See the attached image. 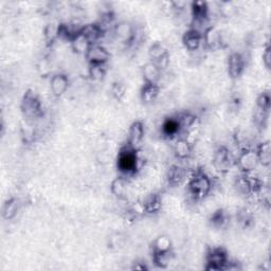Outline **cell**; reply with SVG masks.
<instances>
[{
	"label": "cell",
	"instance_id": "7c38bea8",
	"mask_svg": "<svg viewBox=\"0 0 271 271\" xmlns=\"http://www.w3.org/2000/svg\"><path fill=\"white\" fill-rule=\"evenodd\" d=\"M114 35L118 42L127 45L134 39V30L128 22L123 21L116 24L114 29Z\"/></svg>",
	"mask_w": 271,
	"mask_h": 271
},
{
	"label": "cell",
	"instance_id": "ffe728a7",
	"mask_svg": "<svg viewBox=\"0 0 271 271\" xmlns=\"http://www.w3.org/2000/svg\"><path fill=\"white\" fill-rule=\"evenodd\" d=\"M182 130L179 117H172L164 121L162 125V132L167 137H175Z\"/></svg>",
	"mask_w": 271,
	"mask_h": 271
},
{
	"label": "cell",
	"instance_id": "83f0119b",
	"mask_svg": "<svg viewBox=\"0 0 271 271\" xmlns=\"http://www.w3.org/2000/svg\"><path fill=\"white\" fill-rule=\"evenodd\" d=\"M270 95L268 92H263L258 95L256 100V107L258 110H262L264 113H269L270 110Z\"/></svg>",
	"mask_w": 271,
	"mask_h": 271
},
{
	"label": "cell",
	"instance_id": "8992f818",
	"mask_svg": "<svg viewBox=\"0 0 271 271\" xmlns=\"http://www.w3.org/2000/svg\"><path fill=\"white\" fill-rule=\"evenodd\" d=\"M86 59L89 65H106L110 59V53L108 49L100 44L92 45L87 53L85 54Z\"/></svg>",
	"mask_w": 271,
	"mask_h": 271
},
{
	"label": "cell",
	"instance_id": "2e32d148",
	"mask_svg": "<svg viewBox=\"0 0 271 271\" xmlns=\"http://www.w3.org/2000/svg\"><path fill=\"white\" fill-rule=\"evenodd\" d=\"M174 154L180 160H187L192 155V144L188 139L180 138L174 144Z\"/></svg>",
	"mask_w": 271,
	"mask_h": 271
},
{
	"label": "cell",
	"instance_id": "4316f807",
	"mask_svg": "<svg viewBox=\"0 0 271 271\" xmlns=\"http://www.w3.org/2000/svg\"><path fill=\"white\" fill-rule=\"evenodd\" d=\"M106 65H89V77L93 81H100L105 77Z\"/></svg>",
	"mask_w": 271,
	"mask_h": 271
},
{
	"label": "cell",
	"instance_id": "d6986e66",
	"mask_svg": "<svg viewBox=\"0 0 271 271\" xmlns=\"http://www.w3.org/2000/svg\"><path fill=\"white\" fill-rule=\"evenodd\" d=\"M255 152L257 155L258 163L265 167L269 166L271 163V147H270L269 141L262 142L260 145L257 146Z\"/></svg>",
	"mask_w": 271,
	"mask_h": 271
},
{
	"label": "cell",
	"instance_id": "6da1fadb",
	"mask_svg": "<svg viewBox=\"0 0 271 271\" xmlns=\"http://www.w3.org/2000/svg\"><path fill=\"white\" fill-rule=\"evenodd\" d=\"M189 194L195 200H201L210 194L212 190V181L205 172L197 171L191 176L189 183Z\"/></svg>",
	"mask_w": 271,
	"mask_h": 271
},
{
	"label": "cell",
	"instance_id": "f546056e",
	"mask_svg": "<svg viewBox=\"0 0 271 271\" xmlns=\"http://www.w3.org/2000/svg\"><path fill=\"white\" fill-rule=\"evenodd\" d=\"M112 92L114 94V96L116 98H118V100H120V98L124 95L125 93V87H124V85L121 84V83H116L114 84L113 86V88H112Z\"/></svg>",
	"mask_w": 271,
	"mask_h": 271
},
{
	"label": "cell",
	"instance_id": "cb8c5ba5",
	"mask_svg": "<svg viewBox=\"0 0 271 271\" xmlns=\"http://www.w3.org/2000/svg\"><path fill=\"white\" fill-rule=\"evenodd\" d=\"M60 36V24L49 23L45 29V40L48 44H52Z\"/></svg>",
	"mask_w": 271,
	"mask_h": 271
},
{
	"label": "cell",
	"instance_id": "9a60e30c",
	"mask_svg": "<svg viewBox=\"0 0 271 271\" xmlns=\"http://www.w3.org/2000/svg\"><path fill=\"white\" fill-rule=\"evenodd\" d=\"M70 43H71V48L73 51L77 52L78 54H84V55L87 53L89 48L92 46V44L88 41V39L86 38L82 32L78 33L75 38H72Z\"/></svg>",
	"mask_w": 271,
	"mask_h": 271
},
{
	"label": "cell",
	"instance_id": "277c9868",
	"mask_svg": "<svg viewBox=\"0 0 271 271\" xmlns=\"http://www.w3.org/2000/svg\"><path fill=\"white\" fill-rule=\"evenodd\" d=\"M21 109L24 116L30 119L39 118L43 114L41 101L39 100V97L31 91H28L24 94L21 102Z\"/></svg>",
	"mask_w": 271,
	"mask_h": 271
},
{
	"label": "cell",
	"instance_id": "ac0fdd59",
	"mask_svg": "<svg viewBox=\"0 0 271 271\" xmlns=\"http://www.w3.org/2000/svg\"><path fill=\"white\" fill-rule=\"evenodd\" d=\"M159 91H160V87L159 85H155V84H144L141 88V100L142 102L146 103V104H150L153 103L156 98L159 95Z\"/></svg>",
	"mask_w": 271,
	"mask_h": 271
},
{
	"label": "cell",
	"instance_id": "e0dca14e",
	"mask_svg": "<svg viewBox=\"0 0 271 271\" xmlns=\"http://www.w3.org/2000/svg\"><path fill=\"white\" fill-rule=\"evenodd\" d=\"M110 192L118 199H124L127 193V182L123 176L116 177L110 184Z\"/></svg>",
	"mask_w": 271,
	"mask_h": 271
},
{
	"label": "cell",
	"instance_id": "44dd1931",
	"mask_svg": "<svg viewBox=\"0 0 271 271\" xmlns=\"http://www.w3.org/2000/svg\"><path fill=\"white\" fill-rule=\"evenodd\" d=\"M192 16L196 23H204L209 16L208 5L206 3H193Z\"/></svg>",
	"mask_w": 271,
	"mask_h": 271
},
{
	"label": "cell",
	"instance_id": "5bb4252c",
	"mask_svg": "<svg viewBox=\"0 0 271 271\" xmlns=\"http://www.w3.org/2000/svg\"><path fill=\"white\" fill-rule=\"evenodd\" d=\"M142 78L144 84H155L158 85L161 79V69H160L153 61L146 63L142 68Z\"/></svg>",
	"mask_w": 271,
	"mask_h": 271
},
{
	"label": "cell",
	"instance_id": "30bf717a",
	"mask_svg": "<svg viewBox=\"0 0 271 271\" xmlns=\"http://www.w3.org/2000/svg\"><path fill=\"white\" fill-rule=\"evenodd\" d=\"M182 44L188 51L194 52L199 50L202 46V32L194 28L189 29L182 36Z\"/></svg>",
	"mask_w": 271,
	"mask_h": 271
},
{
	"label": "cell",
	"instance_id": "484cf974",
	"mask_svg": "<svg viewBox=\"0 0 271 271\" xmlns=\"http://www.w3.org/2000/svg\"><path fill=\"white\" fill-rule=\"evenodd\" d=\"M19 210V200L11 198L4 207V217L7 219L13 218Z\"/></svg>",
	"mask_w": 271,
	"mask_h": 271
},
{
	"label": "cell",
	"instance_id": "f1b7e54d",
	"mask_svg": "<svg viewBox=\"0 0 271 271\" xmlns=\"http://www.w3.org/2000/svg\"><path fill=\"white\" fill-rule=\"evenodd\" d=\"M159 207H160V201H159V199H158V197H156V196H152L151 198H150V199H147V201L144 204L143 209H144L145 211L151 212V213H152V212L157 211L158 209H159Z\"/></svg>",
	"mask_w": 271,
	"mask_h": 271
},
{
	"label": "cell",
	"instance_id": "9c48e42d",
	"mask_svg": "<svg viewBox=\"0 0 271 271\" xmlns=\"http://www.w3.org/2000/svg\"><path fill=\"white\" fill-rule=\"evenodd\" d=\"M144 134H145V127L143 122L134 121L128 129L127 146L131 147V149L136 151H138L144 139Z\"/></svg>",
	"mask_w": 271,
	"mask_h": 271
},
{
	"label": "cell",
	"instance_id": "8fae6325",
	"mask_svg": "<svg viewBox=\"0 0 271 271\" xmlns=\"http://www.w3.org/2000/svg\"><path fill=\"white\" fill-rule=\"evenodd\" d=\"M245 66H246V60L241 53L234 52L230 54V56L228 57L227 68L229 76L232 79L240 78L245 70Z\"/></svg>",
	"mask_w": 271,
	"mask_h": 271
},
{
	"label": "cell",
	"instance_id": "4dcf8cb0",
	"mask_svg": "<svg viewBox=\"0 0 271 271\" xmlns=\"http://www.w3.org/2000/svg\"><path fill=\"white\" fill-rule=\"evenodd\" d=\"M263 63L267 69H270L271 67V48L270 46H267L263 52Z\"/></svg>",
	"mask_w": 271,
	"mask_h": 271
},
{
	"label": "cell",
	"instance_id": "d4e9b609",
	"mask_svg": "<svg viewBox=\"0 0 271 271\" xmlns=\"http://www.w3.org/2000/svg\"><path fill=\"white\" fill-rule=\"evenodd\" d=\"M168 182L173 186H177V184H180L183 179H184V171L180 166H173L171 167L168 171V175H167Z\"/></svg>",
	"mask_w": 271,
	"mask_h": 271
},
{
	"label": "cell",
	"instance_id": "ba28073f",
	"mask_svg": "<svg viewBox=\"0 0 271 271\" xmlns=\"http://www.w3.org/2000/svg\"><path fill=\"white\" fill-rule=\"evenodd\" d=\"M202 45L210 50H217L223 45V35L215 26L207 27L202 32Z\"/></svg>",
	"mask_w": 271,
	"mask_h": 271
},
{
	"label": "cell",
	"instance_id": "3957f363",
	"mask_svg": "<svg viewBox=\"0 0 271 271\" xmlns=\"http://www.w3.org/2000/svg\"><path fill=\"white\" fill-rule=\"evenodd\" d=\"M235 163V159L233 158L231 152L226 146H220L215 151L213 156V166L220 173L228 172L232 165Z\"/></svg>",
	"mask_w": 271,
	"mask_h": 271
},
{
	"label": "cell",
	"instance_id": "52a82bcc",
	"mask_svg": "<svg viewBox=\"0 0 271 271\" xmlns=\"http://www.w3.org/2000/svg\"><path fill=\"white\" fill-rule=\"evenodd\" d=\"M229 264L227 252L221 248H214L207 255V267L208 270H221L226 269Z\"/></svg>",
	"mask_w": 271,
	"mask_h": 271
},
{
	"label": "cell",
	"instance_id": "603a6c76",
	"mask_svg": "<svg viewBox=\"0 0 271 271\" xmlns=\"http://www.w3.org/2000/svg\"><path fill=\"white\" fill-rule=\"evenodd\" d=\"M172 250V242L167 236H160L154 243V254L168 253Z\"/></svg>",
	"mask_w": 271,
	"mask_h": 271
},
{
	"label": "cell",
	"instance_id": "5b68a950",
	"mask_svg": "<svg viewBox=\"0 0 271 271\" xmlns=\"http://www.w3.org/2000/svg\"><path fill=\"white\" fill-rule=\"evenodd\" d=\"M235 163L244 174H250L260 165L256 152L253 150H244L235 159Z\"/></svg>",
	"mask_w": 271,
	"mask_h": 271
},
{
	"label": "cell",
	"instance_id": "4fadbf2b",
	"mask_svg": "<svg viewBox=\"0 0 271 271\" xmlns=\"http://www.w3.org/2000/svg\"><path fill=\"white\" fill-rule=\"evenodd\" d=\"M69 87V79L64 73H55L50 79V89L54 96L64 95Z\"/></svg>",
	"mask_w": 271,
	"mask_h": 271
},
{
	"label": "cell",
	"instance_id": "7a4b0ae2",
	"mask_svg": "<svg viewBox=\"0 0 271 271\" xmlns=\"http://www.w3.org/2000/svg\"><path fill=\"white\" fill-rule=\"evenodd\" d=\"M140 157L138 151H136L129 146H125L120 151L118 155L117 165L123 175H131L139 170Z\"/></svg>",
	"mask_w": 271,
	"mask_h": 271
},
{
	"label": "cell",
	"instance_id": "7402d4cb",
	"mask_svg": "<svg viewBox=\"0 0 271 271\" xmlns=\"http://www.w3.org/2000/svg\"><path fill=\"white\" fill-rule=\"evenodd\" d=\"M149 55L151 57V61L155 64H158L160 60L168 56L166 48L161 43H155L149 49Z\"/></svg>",
	"mask_w": 271,
	"mask_h": 271
}]
</instances>
